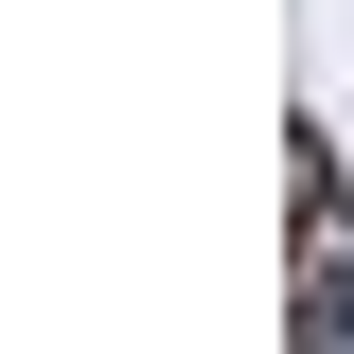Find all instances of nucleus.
<instances>
[{
    "mask_svg": "<svg viewBox=\"0 0 354 354\" xmlns=\"http://www.w3.org/2000/svg\"><path fill=\"white\" fill-rule=\"evenodd\" d=\"M301 354H354V266H319V283H301Z\"/></svg>",
    "mask_w": 354,
    "mask_h": 354,
    "instance_id": "nucleus-1",
    "label": "nucleus"
}]
</instances>
